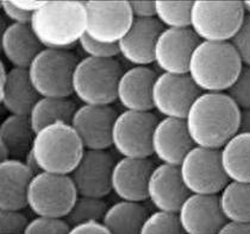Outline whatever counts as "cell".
Wrapping results in <instances>:
<instances>
[{
	"label": "cell",
	"mask_w": 250,
	"mask_h": 234,
	"mask_svg": "<svg viewBox=\"0 0 250 234\" xmlns=\"http://www.w3.org/2000/svg\"><path fill=\"white\" fill-rule=\"evenodd\" d=\"M244 10H246L247 15H250V1H243Z\"/></svg>",
	"instance_id": "obj_44"
},
{
	"label": "cell",
	"mask_w": 250,
	"mask_h": 234,
	"mask_svg": "<svg viewBox=\"0 0 250 234\" xmlns=\"http://www.w3.org/2000/svg\"><path fill=\"white\" fill-rule=\"evenodd\" d=\"M81 50L85 53L86 57L100 59H112L119 57V50L117 44H105V43L97 42L89 38L87 35H83L79 42Z\"/></svg>",
	"instance_id": "obj_35"
},
{
	"label": "cell",
	"mask_w": 250,
	"mask_h": 234,
	"mask_svg": "<svg viewBox=\"0 0 250 234\" xmlns=\"http://www.w3.org/2000/svg\"><path fill=\"white\" fill-rule=\"evenodd\" d=\"M242 68L230 42H200L189 59L187 75L202 93H227Z\"/></svg>",
	"instance_id": "obj_3"
},
{
	"label": "cell",
	"mask_w": 250,
	"mask_h": 234,
	"mask_svg": "<svg viewBox=\"0 0 250 234\" xmlns=\"http://www.w3.org/2000/svg\"><path fill=\"white\" fill-rule=\"evenodd\" d=\"M134 19H151L156 17V1H129Z\"/></svg>",
	"instance_id": "obj_39"
},
{
	"label": "cell",
	"mask_w": 250,
	"mask_h": 234,
	"mask_svg": "<svg viewBox=\"0 0 250 234\" xmlns=\"http://www.w3.org/2000/svg\"><path fill=\"white\" fill-rule=\"evenodd\" d=\"M219 151L228 179L250 183V133L237 132Z\"/></svg>",
	"instance_id": "obj_25"
},
{
	"label": "cell",
	"mask_w": 250,
	"mask_h": 234,
	"mask_svg": "<svg viewBox=\"0 0 250 234\" xmlns=\"http://www.w3.org/2000/svg\"><path fill=\"white\" fill-rule=\"evenodd\" d=\"M35 133L29 116L9 114L0 124V143L6 146L10 158L23 159L31 151Z\"/></svg>",
	"instance_id": "obj_26"
},
{
	"label": "cell",
	"mask_w": 250,
	"mask_h": 234,
	"mask_svg": "<svg viewBox=\"0 0 250 234\" xmlns=\"http://www.w3.org/2000/svg\"><path fill=\"white\" fill-rule=\"evenodd\" d=\"M164 26L156 18L135 19L126 35L118 42L119 56L131 67L154 64V50Z\"/></svg>",
	"instance_id": "obj_20"
},
{
	"label": "cell",
	"mask_w": 250,
	"mask_h": 234,
	"mask_svg": "<svg viewBox=\"0 0 250 234\" xmlns=\"http://www.w3.org/2000/svg\"><path fill=\"white\" fill-rule=\"evenodd\" d=\"M193 1H156V18L165 29H191Z\"/></svg>",
	"instance_id": "obj_30"
},
{
	"label": "cell",
	"mask_w": 250,
	"mask_h": 234,
	"mask_svg": "<svg viewBox=\"0 0 250 234\" xmlns=\"http://www.w3.org/2000/svg\"><path fill=\"white\" fill-rule=\"evenodd\" d=\"M79 58L72 50L42 49L28 68L40 97L72 98L73 73Z\"/></svg>",
	"instance_id": "obj_7"
},
{
	"label": "cell",
	"mask_w": 250,
	"mask_h": 234,
	"mask_svg": "<svg viewBox=\"0 0 250 234\" xmlns=\"http://www.w3.org/2000/svg\"><path fill=\"white\" fill-rule=\"evenodd\" d=\"M87 36L105 44H118L134 23L130 2L85 1Z\"/></svg>",
	"instance_id": "obj_11"
},
{
	"label": "cell",
	"mask_w": 250,
	"mask_h": 234,
	"mask_svg": "<svg viewBox=\"0 0 250 234\" xmlns=\"http://www.w3.org/2000/svg\"><path fill=\"white\" fill-rule=\"evenodd\" d=\"M176 214L185 234H219L228 221L218 195L189 194Z\"/></svg>",
	"instance_id": "obj_16"
},
{
	"label": "cell",
	"mask_w": 250,
	"mask_h": 234,
	"mask_svg": "<svg viewBox=\"0 0 250 234\" xmlns=\"http://www.w3.org/2000/svg\"><path fill=\"white\" fill-rule=\"evenodd\" d=\"M188 195V190L181 179L179 167L162 163L155 165L146 186V201L156 211L176 214Z\"/></svg>",
	"instance_id": "obj_18"
},
{
	"label": "cell",
	"mask_w": 250,
	"mask_h": 234,
	"mask_svg": "<svg viewBox=\"0 0 250 234\" xmlns=\"http://www.w3.org/2000/svg\"><path fill=\"white\" fill-rule=\"evenodd\" d=\"M230 44L237 53L243 67L250 68V15L244 17L241 28L230 40Z\"/></svg>",
	"instance_id": "obj_36"
},
{
	"label": "cell",
	"mask_w": 250,
	"mask_h": 234,
	"mask_svg": "<svg viewBox=\"0 0 250 234\" xmlns=\"http://www.w3.org/2000/svg\"><path fill=\"white\" fill-rule=\"evenodd\" d=\"M0 49L4 58L12 68L28 69L34 58L42 49L28 24H9L1 31Z\"/></svg>",
	"instance_id": "obj_23"
},
{
	"label": "cell",
	"mask_w": 250,
	"mask_h": 234,
	"mask_svg": "<svg viewBox=\"0 0 250 234\" xmlns=\"http://www.w3.org/2000/svg\"><path fill=\"white\" fill-rule=\"evenodd\" d=\"M149 214L143 203L119 200L108 206L103 222L111 234H140Z\"/></svg>",
	"instance_id": "obj_27"
},
{
	"label": "cell",
	"mask_w": 250,
	"mask_h": 234,
	"mask_svg": "<svg viewBox=\"0 0 250 234\" xmlns=\"http://www.w3.org/2000/svg\"><path fill=\"white\" fill-rule=\"evenodd\" d=\"M179 171L189 194L218 195L229 183L219 150L194 145L181 160Z\"/></svg>",
	"instance_id": "obj_9"
},
{
	"label": "cell",
	"mask_w": 250,
	"mask_h": 234,
	"mask_svg": "<svg viewBox=\"0 0 250 234\" xmlns=\"http://www.w3.org/2000/svg\"><path fill=\"white\" fill-rule=\"evenodd\" d=\"M79 197L69 175L41 171L30 182L26 206L35 216L64 219Z\"/></svg>",
	"instance_id": "obj_8"
},
{
	"label": "cell",
	"mask_w": 250,
	"mask_h": 234,
	"mask_svg": "<svg viewBox=\"0 0 250 234\" xmlns=\"http://www.w3.org/2000/svg\"><path fill=\"white\" fill-rule=\"evenodd\" d=\"M85 1H44L30 26L44 49L72 50L86 34Z\"/></svg>",
	"instance_id": "obj_2"
},
{
	"label": "cell",
	"mask_w": 250,
	"mask_h": 234,
	"mask_svg": "<svg viewBox=\"0 0 250 234\" xmlns=\"http://www.w3.org/2000/svg\"><path fill=\"white\" fill-rule=\"evenodd\" d=\"M28 224L23 211H0V234H23Z\"/></svg>",
	"instance_id": "obj_37"
},
{
	"label": "cell",
	"mask_w": 250,
	"mask_h": 234,
	"mask_svg": "<svg viewBox=\"0 0 250 234\" xmlns=\"http://www.w3.org/2000/svg\"><path fill=\"white\" fill-rule=\"evenodd\" d=\"M202 92L188 75L157 74L151 91L153 107L161 118H186L192 103Z\"/></svg>",
	"instance_id": "obj_12"
},
{
	"label": "cell",
	"mask_w": 250,
	"mask_h": 234,
	"mask_svg": "<svg viewBox=\"0 0 250 234\" xmlns=\"http://www.w3.org/2000/svg\"><path fill=\"white\" fill-rule=\"evenodd\" d=\"M193 146L184 119H159L151 136V152L159 163L179 167Z\"/></svg>",
	"instance_id": "obj_17"
},
{
	"label": "cell",
	"mask_w": 250,
	"mask_h": 234,
	"mask_svg": "<svg viewBox=\"0 0 250 234\" xmlns=\"http://www.w3.org/2000/svg\"><path fill=\"white\" fill-rule=\"evenodd\" d=\"M240 113L227 93H202L185 118L193 144L221 150L240 130Z\"/></svg>",
	"instance_id": "obj_1"
},
{
	"label": "cell",
	"mask_w": 250,
	"mask_h": 234,
	"mask_svg": "<svg viewBox=\"0 0 250 234\" xmlns=\"http://www.w3.org/2000/svg\"><path fill=\"white\" fill-rule=\"evenodd\" d=\"M218 200L228 221L250 222V183L229 181Z\"/></svg>",
	"instance_id": "obj_29"
},
{
	"label": "cell",
	"mask_w": 250,
	"mask_h": 234,
	"mask_svg": "<svg viewBox=\"0 0 250 234\" xmlns=\"http://www.w3.org/2000/svg\"><path fill=\"white\" fill-rule=\"evenodd\" d=\"M154 168L149 158L121 157L112 170V193L122 201L143 203L146 201V186Z\"/></svg>",
	"instance_id": "obj_19"
},
{
	"label": "cell",
	"mask_w": 250,
	"mask_h": 234,
	"mask_svg": "<svg viewBox=\"0 0 250 234\" xmlns=\"http://www.w3.org/2000/svg\"><path fill=\"white\" fill-rule=\"evenodd\" d=\"M140 234H185L178 214L155 211L143 222Z\"/></svg>",
	"instance_id": "obj_32"
},
{
	"label": "cell",
	"mask_w": 250,
	"mask_h": 234,
	"mask_svg": "<svg viewBox=\"0 0 250 234\" xmlns=\"http://www.w3.org/2000/svg\"><path fill=\"white\" fill-rule=\"evenodd\" d=\"M116 160L107 150H86L70 174L79 196L105 198L110 193Z\"/></svg>",
	"instance_id": "obj_14"
},
{
	"label": "cell",
	"mask_w": 250,
	"mask_h": 234,
	"mask_svg": "<svg viewBox=\"0 0 250 234\" xmlns=\"http://www.w3.org/2000/svg\"><path fill=\"white\" fill-rule=\"evenodd\" d=\"M199 43L192 29H164L155 45L154 64L161 73L187 75L189 59Z\"/></svg>",
	"instance_id": "obj_13"
},
{
	"label": "cell",
	"mask_w": 250,
	"mask_h": 234,
	"mask_svg": "<svg viewBox=\"0 0 250 234\" xmlns=\"http://www.w3.org/2000/svg\"><path fill=\"white\" fill-rule=\"evenodd\" d=\"M34 173L21 159L9 158L0 162V211H23Z\"/></svg>",
	"instance_id": "obj_22"
},
{
	"label": "cell",
	"mask_w": 250,
	"mask_h": 234,
	"mask_svg": "<svg viewBox=\"0 0 250 234\" xmlns=\"http://www.w3.org/2000/svg\"><path fill=\"white\" fill-rule=\"evenodd\" d=\"M238 132L250 133V108L241 110L240 113V130Z\"/></svg>",
	"instance_id": "obj_43"
},
{
	"label": "cell",
	"mask_w": 250,
	"mask_h": 234,
	"mask_svg": "<svg viewBox=\"0 0 250 234\" xmlns=\"http://www.w3.org/2000/svg\"><path fill=\"white\" fill-rule=\"evenodd\" d=\"M219 234H250V222L227 221Z\"/></svg>",
	"instance_id": "obj_41"
},
{
	"label": "cell",
	"mask_w": 250,
	"mask_h": 234,
	"mask_svg": "<svg viewBox=\"0 0 250 234\" xmlns=\"http://www.w3.org/2000/svg\"><path fill=\"white\" fill-rule=\"evenodd\" d=\"M77 110L78 106L72 98L40 97L30 111L29 119L35 132H37L54 122L62 121L70 124Z\"/></svg>",
	"instance_id": "obj_28"
},
{
	"label": "cell",
	"mask_w": 250,
	"mask_h": 234,
	"mask_svg": "<svg viewBox=\"0 0 250 234\" xmlns=\"http://www.w3.org/2000/svg\"><path fill=\"white\" fill-rule=\"evenodd\" d=\"M123 72L117 58L83 57L73 73V95L81 105L112 106L117 101V86Z\"/></svg>",
	"instance_id": "obj_5"
},
{
	"label": "cell",
	"mask_w": 250,
	"mask_h": 234,
	"mask_svg": "<svg viewBox=\"0 0 250 234\" xmlns=\"http://www.w3.org/2000/svg\"><path fill=\"white\" fill-rule=\"evenodd\" d=\"M247 16L243 1L192 2L191 29L200 42H230Z\"/></svg>",
	"instance_id": "obj_6"
},
{
	"label": "cell",
	"mask_w": 250,
	"mask_h": 234,
	"mask_svg": "<svg viewBox=\"0 0 250 234\" xmlns=\"http://www.w3.org/2000/svg\"><path fill=\"white\" fill-rule=\"evenodd\" d=\"M12 2L20 10L30 13V15H34L42 6L44 1H37V0H12Z\"/></svg>",
	"instance_id": "obj_42"
},
{
	"label": "cell",
	"mask_w": 250,
	"mask_h": 234,
	"mask_svg": "<svg viewBox=\"0 0 250 234\" xmlns=\"http://www.w3.org/2000/svg\"><path fill=\"white\" fill-rule=\"evenodd\" d=\"M227 94L232 101L238 106L240 110L250 108V68H242L240 75L235 82L227 91Z\"/></svg>",
	"instance_id": "obj_34"
},
{
	"label": "cell",
	"mask_w": 250,
	"mask_h": 234,
	"mask_svg": "<svg viewBox=\"0 0 250 234\" xmlns=\"http://www.w3.org/2000/svg\"><path fill=\"white\" fill-rule=\"evenodd\" d=\"M159 117L153 112L123 111L118 113L112 127V148L125 158H149L151 136Z\"/></svg>",
	"instance_id": "obj_10"
},
{
	"label": "cell",
	"mask_w": 250,
	"mask_h": 234,
	"mask_svg": "<svg viewBox=\"0 0 250 234\" xmlns=\"http://www.w3.org/2000/svg\"><path fill=\"white\" fill-rule=\"evenodd\" d=\"M107 208L104 198L79 196L64 219L70 226L87 221H103Z\"/></svg>",
	"instance_id": "obj_31"
},
{
	"label": "cell",
	"mask_w": 250,
	"mask_h": 234,
	"mask_svg": "<svg viewBox=\"0 0 250 234\" xmlns=\"http://www.w3.org/2000/svg\"><path fill=\"white\" fill-rule=\"evenodd\" d=\"M86 149L73 126L58 121L35 133L31 152L41 171L70 175Z\"/></svg>",
	"instance_id": "obj_4"
},
{
	"label": "cell",
	"mask_w": 250,
	"mask_h": 234,
	"mask_svg": "<svg viewBox=\"0 0 250 234\" xmlns=\"http://www.w3.org/2000/svg\"><path fill=\"white\" fill-rule=\"evenodd\" d=\"M40 99V95L30 81L28 69L11 68L4 91L0 93V103L9 114L29 116Z\"/></svg>",
	"instance_id": "obj_24"
},
{
	"label": "cell",
	"mask_w": 250,
	"mask_h": 234,
	"mask_svg": "<svg viewBox=\"0 0 250 234\" xmlns=\"http://www.w3.org/2000/svg\"><path fill=\"white\" fill-rule=\"evenodd\" d=\"M157 73L151 67L125 69L117 86V101L124 111L153 112L151 91Z\"/></svg>",
	"instance_id": "obj_21"
},
{
	"label": "cell",
	"mask_w": 250,
	"mask_h": 234,
	"mask_svg": "<svg viewBox=\"0 0 250 234\" xmlns=\"http://www.w3.org/2000/svg\"><path fill=\"white\" fill-rule=\"evenodd\" d=\"M70 225L61 217L35 216L29 220L23 234H68Z\"/></svg>",
	"instance_id": "obj_33"
},
{
	"label": "cell",
	"mask_w": 250,
	"mask_h": 234,
	"mask_svg": "<svg viewBox=\"0 0 250 234\" xmlns=\"http://www.w3.org/2000/svg\"><path fill=\"white\" fill-rule=\"evenodd\" d=\"M68 234H111L103 221H87L70 226Z\"/></svg>",
	"instance_id": "obj_40"
},
{
	"label": "cell",
	"mask_w": 250,
	"mask_h": 234,
	"mask_svg": "<svg viewBox=\"0 0 250 234\" xmlns=\"http://www.w3.org/2000/svg\"><path fill=\"white\" fill-rule=\"evenodd\" d=\"M117 111L112 106H78L70 125L86 150H108L112 148V127Z\"/></svg>",
	"instance_id": "obj_15"
},
{
	"label": "cell",
	"mask_w": 250,
	"mask_h": 234,
	"mask_svg": "<svg viewBox=\"0 0 250 234\" xmlns=\"http://www.w3.org/2000/svg\"><path fill=\"white\" fill-rule=\"evenodd\" d=\"M0 10L6 19H9L11 24H28L30 25L32 15L24 12L15 6L12 0H2L0 1Z\"/></svg>",
	"instance_id": "obj_38"
}]
</instances>
